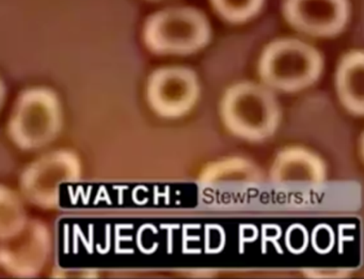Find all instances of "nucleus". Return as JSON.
Masks as SVG:
<instances>
[{
    "mask_svg": "<svg viewBox=\"0 0 364 279\" xmlns=\"http://www.w3.org/2000/svg\"><path fill=\"white\" fill-rule=\"evenodd\" d=\"M285 14L291 25L309 35L328 37L344 28L346 0H287Z\"/></svg>",
    "mask_w": 364,
    "mask_h": 279,
    "instance_id": "obj_4",
    "label": "nucleus"
},
{
    "mask_svg": "<svg viewBox=\"0 0 364 279\" xmlns=\"http://www.w3.org/2000/svg\"><path fill=\"white\" fill-rule=\"evenodd\" d=\"M361 154L364 159V134L362 135L361 138Z\"/></svg>",
    "mask_w": 364,
    "mask_h": 279,
    "instance_id": "obj_9",
    "label": "nucleus"
},
{
    "mask_svg": "<svg viewBox=\"0 0 364 279\" xmlns=\"http://www.w3.org/2000/svg\"><path fill=\"white\" fill-rule=\"evenodd\" d=\"M196 95L193 76L180 70L161 72L153 78L151 101L155 107L167 114H178L189 107Z\"/></svg>",
    "mask_w": 364,
    "mask_h": 279,
    "instance_id": "obj_6",
    "label": "nucleus"
},
{
    "mask_svg": "<svg viewBox=\"0 0 364 279\" xmlns=\"http://www.w3.org/2000/svg\"><path fill=\"white\" fill-rule=\"evenodd\" d=\"M323 61L315 48L298 40H279L264 51L259 74L268 86L297 91L312 85L321 75Z\"/></svg>",
    "mask_w": 364,
    "mask_h": 279,
    "instance_id": "obj_1",
    "label": "nucleus"
},
{
    "mask_svg": "<svg viewBox=\"0 0 364 279\" xmlns=\"http://www.w3.org/2000/svg\"><path fill=\"white\" fill-rule=\"evenodd\" d=\"M228 127L242 138L262 140L276 132L280 120L278 103L269 90L255 84L230 89L223 106Z\"/></svg>",
    "mask_w": 364,
    "mask_h": 279,
    "instance_id": "obj_2",
    "label": "nucleus"
},
{
    "mask_svg": "<svg viewBox=\"0 0 364 279\" xmlns=\"http://www.w3.org/2000/svg\"><path fill=\"white\" fill-rule=\"evenodd\" d=\"M336 91L343 105L355 115H364V52L349 53L336 72Z\"/></svg>",
    "mask_w": 364,
    "mask_h": 279,
    "instance_id": "obj_7",
    "label": "nucleus"
},
{
    "mask_svg": "<svg viewBox=\"0 0 364 279\" xmlns=\"http://www.w3.org/2000/svg\"><path fill=\"white\" fill-rule=\"evenodd\" d=\"M217 11L232 22H242L252 18L263 0H212Z\"/></svg>",
    "mask_w": 364,
    "mask_h": 279,
    "instance_id": "obj_8",
    "label": "nucleus"
},
{
    "mask_svg": "<svg viewBox=\"0 0 364 279\" xmlns=\"http://www.w3.org/2000/svg\"><path fill=\"white\" fill-rule=\"evenodd\" d=\"M208 33L205 18L189 8L159 12L146 26V42L161 52H191L208 41Z\"/></svg>",
    "mask_w": 364,
    "mask_h": 279,
    "instance_id": "obj_3",
    "label": "nucleus"
},
{
    "mask_svg": "<svg viewBox=\"0 0 364 279\" xmlns=\"http://www.w3.org/2000/svg\"><path fill=\"white\" fill-rule=\"evenodd\" d=\"M270 179L278 184H319L326 179V167L315 153L301 147L281 151L270 168Z\"/></svg>",
    "mask_w": 364,
    "mask_h": 279,
    "instance_id": "obj_5",
    "label": "nucleus"
}]
</instances>
